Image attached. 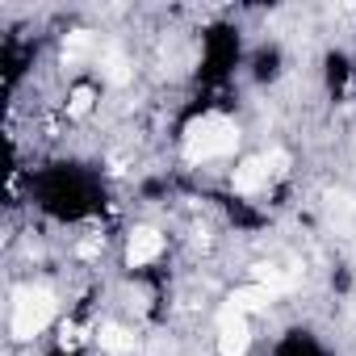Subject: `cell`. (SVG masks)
<instances>
[{"label":"cell","instance_id":"1","mask_svg":"<svg viewBox=\"0 0 356 356\" xmlns=\"http://www.w3.org/2000/svg\"><path fill=\"white\" fill-rule=\"evenodd\" d=\"M235 143H239V130H235V122H227L222 113H210V118L193 122L189 134H185L189 159H218V155H231Z\"/></svg>","mask_w":356,"mask_h":356},{"label":"cell","instance_id":"2","mask_svg":"<svg viewBox=\"0 0 356 356\" xmlns=\"http://www.w3.org/2000/svg\"><path fill=\"white\" fill-rule=\"evenodd\" d=\"M55 318V293L51 289H22L13 302V335L34 339L47 323Z\"/></svg>","mask_w":356,"mask_h":356},{"label":"cell","instance_id":"3","mask_svg":"<svg viewBox=\"0 0 356 356\" xmlns=\"http://www.w3.org/2000/svg\"><path fill=\"white\" fill-rule=\"evenodd\" d=\"M248 339H252L248 318H243L235 306L218 310V352H222V356H243V352H248Z\"/></svg>","mask_w":356,"mask_h":356},{"label":"cell","instance_id":"4","mask_svg":"<svg viewBox=\"0 0 356 356\" xmlns=\"http://www.w3.org/2000/svg\"><path fill=\"white\" fill-rule=\"evenodd\" d=\"M159 252H163V235H159L155 227H138V231L130 235V243H126V260H130V264H151Z\"/></svg>","mask_w":356,"mask_h":356},{"label":"cell","instance_id":"5","mask_svg":"<svg viewBox=\"0 0 356 356\" xmlns=\"http://www.w3.org/2000/svg\"><path fill=\"white\" fill-rule=\"evenodd\" d=\"M273 298H277V293H273L268 285H260V281H256V285H243V289H235V293H231V306H235L239 314H252V310H264Z\"/></svg>","mask_w":356,"mask_h":356},{"label":"cell","instance_id":"6","mask_svg":"<svg viewBox=\"0 0 356 356\" xmlns=\"http://www.w3.org/2000/svg\"><path fill=\"white\" fill-rule=\"evenodd\" d=\"M264 181H268L264 159H248V163H239V168H235V189H239V193H256Z\"/></svg>","mask_w":356,"mask_h":356},{"label":"cell","instance_id":"7","mask_svg":"<svg viewBox=\"0 0 356 356\" xmlns=\"http://www.w3.org/2000/svg\"><path fill=\"white\" fill-rule=\"evenodd\" d=\"M97 343H101L105 352H113V356H126V352L134 348V335H130L126 327H118V323H105V327L97 331Z\"/></svg>","mask_w":356,"mask_h":356},{"label":"cell","instance_id":"8","mask_svg":"<svg viewBox=\"0 0 356 356\" xmlns=\"http://www.w3.org/2000/svg\"><path fill=\"white\" fill-rule=\"evenodd\" d=\"M105 76H109V84H126V80H130L126 59H122L118 51H109V55H105Z\"/></svg>","mask_w":356,"mask_h":356},{"label":"cell","instance_id":"9","mask_svg":"<svg viewBox=\"0 0 356 356\" xmlns=\"http://www.w3.org/2000/svg\"><path fill=\"white\" fill-rule=\"evenodd\" d=\"M92 101H97V97H92V88H88V84H80V88L72 92V105H67V109H72V118H84V113L92 109Z\"/></svg>","mask_w":356,"mask_h":356},{"label":"cell","instance_id":"10","mask_svg":"<svg viewBox=\"0 0 356 356\" xmlns=\"http://www.w3.org/2000/svg\"><path fill=\"white\" fill-rule=\"evenodd\" d=\"M264 168H268V176H285L289 155H285V151H273V155H264Z\"/></svg>","mask_w":356,"mask_h":356},{"label":"cell","instance_id":"11","mask_svg":"<svg viewBox=\"0 0 356 356\" xmlns=\"http://www.w3.org/2000/svg\"><path fill=\"white\" fill-rule=\"evenodd\" d=\"M88 42H92V38H88V30H76V34L67 38V51H63V55H80Z\"/></svg>","mask_w":356,"mask_h":356}]
</instances>
